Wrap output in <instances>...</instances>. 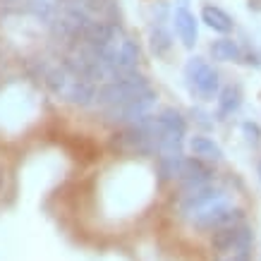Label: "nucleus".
<instances>
[{
	"label": "nucleus",
	"instance_id": "6",
	"mask_svg": "<svg viewBox=\"0 0 261 261\" xmlns=\"http://www.w3.org/2000/svg\"><path fill=\"white\" fill-rule=\"evenodd\" d=\"M177 180L182 182V187L185 192L194 190V187H201V185H208V182H214V170L206 166L201 159H185L182 163V173Z\"/></svg>",
	"mask_w": 261,
	"mask_h": 261
},
{
	"label": "nucleus",
	"instance_id": "21",
	"mask_svg": "<svg viewBox=\"0 0 261 261\" xmlns=\"http://www.w3.org/2000/svg\"><path fill=\"white\" fill-rule=\"evenodd\" d=\"M0 192H3V170H0Z\"/></svg>",
	"mask_w": 261,
	"mask_h": 261
},
{
	"label": "nucleus",
	"instance_id": "14",
	"mask_svg": "<svg viewBox=\"0 0 261 261\" xmlns=\"http://www.w3.org/2000/svg\"><path fill=\"white\" fill-rule=\"evenodd\" d=\"M182 163H185L182 153H163V156H159L161 180H177L182 173Z\"/></svg>",
	"mask_w": 261,
	"mask_h": 261
},
{
	"label": "nucleus",
	"instance_id": "12",
	"mask_svg": "<svg viewBox=\"0 0 261 261\" xmlns=\"http://www.w3.org/2000/svg\"><path fill=\"white\" fill-rule=\"evenodd\" d=\"M211 56H214V60H221V63H235L242 58V48L232 39H218L211 43Z\"/></svg>",
	"mask_w": 261,
	"mask_h": 261
},
{
	"label": "nucleus",
	"instance_id": "17",
	"mask_svg": "<svg viewBox=\"0 0 261 261\" xmlns=\"http://www.w3.org/2000/svg\"><path fill=\"white\" fill-rule=\"evenodd\" d=\"M170 46H173L170 34H168L163 27H159L156 32L151 34V48H153V53H156V56H166L168 50H170Z\"/></svg>",
	"mask_w": 261,
	"mask_h": 261
},
{
	"label": "nucleus",
	"instance_id": "8",
	"mask_svg": "<svg viewBox=\"0 0 261 261\" xmlns=\"http://www.w3.org/2000/svg\"><path fill=\"white\" fill-rule=\"evenodd\" d=\"M173 22H175V32H177V36H180V41L185 43L187 48H192L194 43H197V17L192 15L187 8H177L173 15Z\"/></svg>",
	"mask_w": 261,
	"mask_h": 261
},
{
	"label": "nucleus",
	"instance_id": "4",
	"mask_svg": "<svg viewBox=\"0 0 261 261\" xmlns=\"http://www.w3.org/2000/svg\"><path fill=\"white\" fill-rule=\"evenodd\" d=\"M252 228L245 223H232V225H223L214 232L211 245L218 254H232V252H249L252 247Z\"/></svg>",
	"mask_w": 261,
	"mask_h": 261
},
{
	"label": "nucleus",
	"instance_id": "20",
	"mask_svg": "<svg viewBox=\"0 0 261 261\" xmlns=\"http://www.w3.org/2000/svg\"><path fill=\"white\" fill-rule=\"evenodd\" d=\"M192 115H197V122H201V125H206V127L211 125V120H206L208 118V113H204V111H199L197 108V111H192Z\"/></svg>",
	"mask_w": 261,
	"mask_h": 261
},
{
	"label": "nucleus",
	"instance_id": "15",
	"mask_svg": "<svg viewBox=\"0 0 261 261\" xmlns=\"http://www.w3.org/2000/svg\"><path fill=\"white\" fill-rule=\"evenodd\" d=\"M72 80H74V77H72L65 67H58V70H53V72H48L46 74L48 89H50L53 94H58V96H67V89H70Z\"/></svg>",
	"mask_w": 261,
	"mask_h": 261
},
{
	"label": "nucleus",
	"instance_id": "2",
	"mask_svg": "<svg viewBox=\"0 0 261 261\" xmlns=\"http://www.w3.org/2000/svg\"><path fill=\"white\" fill-rule=\"evenodd\" d=\"M153 103H156V94H153L151 89H146L142 94L132 96L129 101L108 108V111H106V120H108V122H120V125H135L144 115H149Z\"/></svg>",
	"mask_w": 261,
	"mask_h": 261
},
{
	"label": "nucleus",
	"instance_id": "16",
	"mask_svg": "<svg viewBox=\"0 0 261 261\" xmlns=\"http://www.w3.org/2000/svg\"><path fill=\"white\" fill-rule=\"evenodd\" d=\"M156 122H159L163 129H175V132H185V129H187V122L182 118V113L175 111V108L161 111L159 115H156Z\"/></svg>",
	"mask_w": 261,
	"mask_h": 261
},
{
	"label": "nucleus",
	"instance_id": "5",
	"mask_svg": "<svg viewBox=\"0 0 261 261\" xmlns=\"http://www.w3.org/2000/svg\"><path fill=\"white\" fill-rule=\"evenodd\" d=\"M221 197H228V194H225L221 187H216L214 182L201 185V187H194V190H190V192H185V194H182L180 214L182 216H192L194 211L204 208L206 204H211V201H216V199H221Z\"/></svg>",
	"mask_w": 261,
	"mask_h": 261
},
{
	"label": "nucleus",
	"instance_id": "7",
	"mask_svg": "<svg viewBox=\"0 0 261 261\" xmlns=\"http://www.w3.org/2000/svg\"><path fill=\"white\" fill-rule=\"evenodd\" d=\"M139 63V46L135 41H120L118 46H113V77L122 70H135Z\"/></svg>",
	"mask_w": 261,
	"mask_h": 261
},
{
	"label": "nucleus",
	"instance_id": "11",
	"mask_svg": "<svg viewBox=\"0 0 261 261\" xmlns=\"http://www.w3.org/2000/svg\"><path fill=\"white\" fill-rule=\"evenodd\" d=\"M201 19H204V24L208 27V29H214V32H221V34H228L230 29H232V17L225 12V10L216 8V5H206L204 10H201Z\"/></svg>",
	"mask_w": 261,
	"mask_h": 261
},
{
	"label": "nucleus",
	"instance_id": "9",
	"mask_svg": "<svg viewBox=\"0 0 261 261\" xmlns=\"http://www.w3.org/2000/svg\"><path fill=\"white\" fill-rule=\"evenodd\" d=\"M70 103H74V106H91V103H96V89L94 84L89 80H80V77H74L70 84V89H67V96H65Z\"/></svg>",
	"mask_w": 261,
	"mask_h": 261
},
{
	"label": "nucleus",
	"instance_id": "3",
	"mask_svg": "<svg viewBox=\"0 0 261 261\" xmlns=\"http://www.w3.org/2000/svg\"><path fill=\"white\" fill-rule=\"evenodd\" d=\"M185 77L190 82V87L204 98H214L221 89V77L218 72L206 63L204 58H190V63L185 65Z\"/></svg>",
	"mask_w": 261,
	"mask_h": 261
},
{
	"label": "nucleus",
	"instance_id": "1",
	"mask_svg": "<svg viewBox=\"0 0 261 261\" xmlns=\"http://www.w3.org/2000/svg\"><path fill=\"white\" fill-rule=\"evenodd\" d=\"M192 225L197 228H204V230H218L223 225H232V223H240L242 221V211L235 208V206L228 201V197H221L206 204L204 208H199L194 214L190 216Z\"/></svg>",
	"mask_w": 261,
	"mask_h": 261
},
{
	"label": "nucleus",
	"instance_id": "22",
	"mask_svg": "<svg viewBox=\"0 0 261 261\" xmlns=\"http://www.w3.org/2000/svg\"><path fill=\"white\" fill-rule=\"evenodd\" d=\"M259 173H261V166H259Z\"/></svg>",
	"mask_w": 261,
	"mask_h": 261
},
{
	"label": "nucleus",
	"instance_id": "19",
	"mask_svg": "<svg viewBox=\"0 0 261 261\" xmlns=\"http://www.w3.org/2000/svg\"><path fill=\"white\" fill-rule=\"evenodd\" d=\"M223 261H249V252H232V254H228Z\"/></svg>",
	"mask_w": 261,
	"mask_h": 261
},
{
	"label": "nucleus",
	"instance_id": "13",
	"mask_svg": "<svg viewBox=\"0 0 261 261\" xmlns=\"http://www.w3.org/2000/svg\"><path fill=\"white\" fill-rule=\"evenodd\" d=\"M242 106V91L238 84H230L218 94V115H232Z\"/></svg>",
	"mask_w": 261,
	"mask_h": 261
},
{
	"label": "nucleus",
	"instance_id": "18",
	"mask_svg": "<svg viewBox=\"0 0 261 261\" xmlns=\"http://www.w3.org/2000/svg\"><path fill=\"white\" fill-rule=\"evenodd\" d=\"M242 132H245L247 135V139H249V142L252 144H256L261 139V132H259V127L254 125V122H245V125H242Z\"/></svg>",
	"mask_w": 261,
	"mask_h": 261
},
{
	"label": "nucleus",
	"instance_id": "10",
	"mask_svg": "<svg viewBox=\"0 0 261 261\" xmlns=\"http://www.w3.org/2000/svg\"><path fill=\"white\" fill-rule=\"evenodd\" d=\"M190 149L197 159L208 161V163H218V161L223 159V149L214 142V139H208V137H192Z\"/></svg>",
	"mask_w": 261,
	"mask_h": 261
}]
</instances>
